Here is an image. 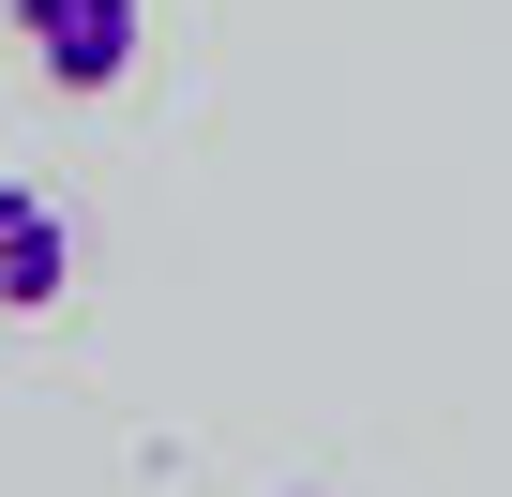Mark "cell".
<instances>
[{"mask_svg": "<svg viewBox=\"0 0 512 497\" xmlns=\"http://www.w3.org/2000/svg\"><path fill=\"white\" fill-rule=\"evenodd\" d=\"M0 16L46 61V91H121L136 46H151V0H0Z\"/></svg>", "mask_w": 512, "mask_h": 497, "instance_id": "obj_1", "label": "cell"}, {"mask_svg": "<svg viewBox=\"0 0 512 497\" xmlns=\"http://www.w3.org/2000/svg\"><path fill=\"white\" fill-rule=\"evenodd\" d=\"M76 287V226H61V196L46 181H0V317H46Z\"/></svg>", "mask_w": 512, "mask_h": 497, "instance_id": "obj_2", "label": "cell"}]
</instances>
